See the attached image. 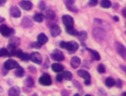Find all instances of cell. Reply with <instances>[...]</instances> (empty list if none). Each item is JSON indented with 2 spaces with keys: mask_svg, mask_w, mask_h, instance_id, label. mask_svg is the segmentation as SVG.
Here are the masks:
<instances>
[{
  "mask_svg": "<svg viewBox=\"0 0 126 96\" xmlns=\"http://www.w3.org/2000/svg\"><path fill=\"white\" fill-rule=\"evenodd\" d=\"M50 33H51V35L52 36H57L59 33H60V27L57 25V24H52L51 25V27H50Z\"/></svg>",
  "mask_w": 126,
  "mask_h": 96,
  "instance_id": "e0dca14e",
  "label": "cell"
},
{
  "mask_svg": "<svg viewBox=\"0 0 126 96\" xmlns=\"http://www.w3.org/2000/svg\"><path fill=\"white\" fill-rule=\"evenodd\" d=\"M51 69H52V71L55 72H60L63 71L64 68H63V66H62L61 64H59V63H54V64L51 65Z\"/></svg>",
  "mask_w": 126,
  "mask_h": 96,
  "instance_id": "ffe728a7",
  "label": "cell"
},
{
  "mask_svg": "<svg viewBox=\"0 0 126 96\" xmlns=\"http://www.w3.org/2000/svg\"><path fill=\"white\" fill-rule=\"evenodd\" d=\"M87 50H88L89 52H91V54L93 55V57L94 58V60H95V61H99L100 57H99V55H98V53H97L96 51H94V50H92V49H90V48H87Z\"/></svg>",
  "mask_w": 126,
  "mask_h": 96,
  "instance_id": "d4e9b609",
  "label": "cell"
},
{
  "mask_svg": "<svg viewBox=\"0 0 126 96\" xmlns=\"http://www.w3.org/2000/svg\"><path fill=\"white\" fill-rule=\"evenodd\" d=\"M66 31L71 35H77V31L73 28V26H66Z\"/></svg>",
  "mask_w": 126,
  "mask_h": 96,
  "instance_id": "4dcf8cb0",
  "label": "cell"
},
{
  "mask_svg": "<svg viewBox=\"0 0 126 96\" xmlns=\"http://www.w3.org/2000/svg\"><path fill=\"white\" fill-rule=\"evenodd\" d=\"M47 40H48V38H47V36L44 34V33H39L38 34V36H37V42L39 43V44H45L46 42H47Z\"/></svg>",
  "mask_w": 126,
  "mask_h": 96,
  "instance_id": "44dd1931",
  "label": "cell"
},
{
  "mask_svg": "<svg viewBox=\"0 0 126 96\" xmlns=\"http://www.w3.org/2000/svg\"><path fill=\"white\" fill-rule=\"evenodd\" d=\"M20 88L19 87H17V86H13V87H11L10 89H9V91H8V95H10V96H18V95H20Z\"/></svg>",
  "mask_w": 126,
  "mask_h": 96,
  "instance_id": "ac0fdd59",
  "label": "cell"
},
{
  "mask_svg": "<svg viewBox=\"0 0 126 96\" xmlns=\"http://www.w3.org/2000/svg\"><path fill=\"white\" fill-rule=\"evenodd\" d=\"M7 55H9L8 50L6 48H1L0 49V57H4V56H7Z\"/></svg>",
  "mask_w": 126,
  "mask_h": 96,
  "instance_id": "1f68e13d",
  "label": "cell"
},
{
  "mask_svg": "<svg viewBox=\"0 0 126 96\" xmlns=\"http://www.w3.org/2000/svg\"><path fill=\"white\" fill-rule=\"evenodd\" d=\"M11 53H12V55H16L17 57L21 58L23 61H28V60H30V55L27 54V53H24V52H22V51H13V52H11Z\"/></svg>",
  "mask_w": 126,
  "mask_h": 96,
  "instance_id": "30bf717a",
  "label": "cell"
},
{
  "mask_svg": "<svg viewBox=\"0 0 126 96\" xmlns=\"http://www.w3.org/2000/svg\"><path fill=\"white\" fill-rule=\"evenodd\" d=\"M122 15H123V16L126 18V7H125V8L122 10Z\"/></svg>",
  "mask_w": 126,
  "mask_h": 96,
  "instance_id": "60d3db41",
  "label": "cell"
},
{
  "mask_svg": "<svg viewBox=\"0 0 126 96\" xmlns=\"http://www.w3.org/2000/svg\"><path fill=\"white\" fill-rule=\"evenodd\" d=\"M62 22L63 24L66 25V26H73V24H74V19L69 16V15H64L62 17Z\"/></svg>",
  "mask_w": 126,
  "mask_h": 96,
  "instance_id": "ba28073f",
  "label": "cell"
},
{
  "mask_svg": "<svg viewBox=\"0 0 126 96\" xmlns=\"http://www.w3.org/2000/svg\"><path fill=\"white\" fill-rule=\"evenodd\" d=\"M43 15L46 19L48 20H53L55 18V13L51 10V9H45L44 12H43Z\"/></svg>",
  "mask_w": 126,
  "mask_h": 96,
  "instance_id": "2e32d148",
  "label": "cell"
},
{
  "mask_svg": "<svg viewBox=\"0 0 126 96\" xmlns=\"http://www.w3.org/2000/svg\"><path fill=\"white\" fill-rule=\"evenodd\" d=\"M10 14H11V16L14 17V18H19L22 13H21L20 9H19L17 6H12V7L10 8Z\"/></svg>",
  "mask_w": 126,
  "mask_h": 96,
  "instance_id": "4fadbf2b",
  "label": "cell"
},
{
  "mask_svg": "<svg viewBox=\"0 0 126 96\" xmlns=\"http://www.w3.org/2000/svg\"><path fill=\"white\" fill-rule=\"evenodd\" d=\"M114 20L115 21H118V17H114Z\"/></svg>",
  "mask_w": 126,
  "mask_h": 96,
  "instance_id": "bcb514c9",
  "label": "cell"
},
{
  "mask_svg": "<svg viewBox=\"0 0 126 96\" xmlns=\"http://www.w3.org/2000/svg\"><path fill=\"white\" fill-rule=\"evenodd\" d=\"M77 73H78L79 76H81V77H83V78H85V79L91 78V74H90L87 71H85V70H79V71L77 72Z\"/></svg>",
  "mask_w": 126,
  "mask_h": 96,
  "instance_id": "7402d4cb",
  "label": "cell"
},
{
  "mask_svg": "<svg viewBox=\"0 0 126 96\" xmlns=\"http://www.w3.org/2000/svg\"><path fill=\"white\" fill-rule=\"evenodd\" d=\"M22 25H23L24 27H31V26L32 25V20H31V18L25 17V18L23 19V21H22Z\"/></svg>",
  "mask_w": 126,
  "mask_h": 96,
  "instance_id": "d6986e66",
  "label": "cell"
},
{
  "mask_svg": "<svg viewBox=\"0 0 126 96\" xmlns=\"http://www.w3.org/2000/svg\"><path fill=\"white\" fill-rule=\"evenodd\" d=\"M97 72H98L99 73H103V72H105V68H104V66H103L102 64H99V65L97 66Z\"/></svg>",
  "mask_w": 126,
  "mask_h": 96,
  "instance_id": "d6a6232c",
  "label": "cell"
},
{
  "mask_svg": "<svg viewBox=\"0 0 126 96\" xmlns=\"http://www.w3.org/2000/svg\"><path fill=\"white\" fill-rule=\"evenodd\" d=\"M115 48L117 53L122 57V59L126 61V48L121 43H118V42H115Z\"/></svg>",
  "mask_w": 126,
  "mask_h": 96,
  "instance_id": "7a4b0ae2",
  "label": "cell"
},
{
  "mask_svg": "<svg viewBox=\"0 0 126 96\" xmlns=\"http://www.w3.org/2000/svg\"><path fill=\"white\" fill-rule=\"evenodd\" d=\"M74 2H75V0H66V4H67V6L72 5Z\"/></svg>",
  "mask_w": 126,
  "mask_h": 96,
  "instance_id": "8d00e7d4",
  "label": "cell"
},
{
  "mask_svg": "<svg viewBox=\"0 0 126 96\" xmlns=\"http://www.w3.org/2000/svg\"><path fill=\"white\" fill-rule=\"evenodd\" d=\"M1 92H3V89H2V87H0V93Z\"/></svg>",
  "mask_w": 126,
  "mask_h": 96,
  "instance_id": "7dc6e473",
  "label": "cell"
},
{
  "mask_svg": "<svg viewBox=\"0 0 126 96\" xmlns=\"http://www.w3.org/2000/svg\"><path fill=\"white\" fill-rule=\"evenodd\" d=\"M116 85H117V86H118L119 88H120V87L122 86V84H121V80H120V79H118V80L116 81Z\"/></svg>",
  "mask_w": 126,
  "mask_h": 96,
  "instance_id": "f35d334b",
  "label": "cell"
},
{
  "mask_svg": "<svg viewBox=\"0 0 126 96\" xmlns=\"http://www.w3.org/2000/svg\"><path fill=\"white\" fill-rule=\"evenodd\" d=\"M20 44V39L18 37H11L9 40V48L15 49Z\"/></svg>",
  "mask_w": 126,
  "mask_h": 96,
  "instance_id": "5bb4252c",
  "label": "cell"
},
{
  "mask_svg": "<svg viewBox=\"0 0 126 96\" xmlns=\"http://www.w3.org/2000/svg\"><path fill=\"white\" fill-rule=\"evenodd\" d=\"M65 45H66V42H64V41H61L60 44H59V46H60L61 48H65Z\"/></svg>",
  "mask_w": 126,
  "mask_h": 96,
  "instance_id": "74e56055",
  "label": "cell"
},
{
  "mask_svg": "<svg viewBox=\"0 0 126 96\" xmlns=\"http://www.w3.org/2000/svg\"><path fill=\"white\" fill-rule=\"evenodd\" d=\"M77 36H78V38H79L82 42H84V41L87 39V32L84 31V30L79 31V32H77Z\"/></svg>",
  "mask_w": 126,
  "mask_h": 96,
  "instance_id": "603a6c76",
  "label": "cell"
},
{
  "mask_svg": "<svg viewBox=\"0 0 126 96\" xmlns=\"http://www.w3.org/2000/svg\"><path fill=\"white\" fill-rule=\"evenodd\" d=\"M0 33L4 36H10L14 33V29L8 27L6 24H1L0 25Z\"/></svg>",
  "mask_w": 126,
  "mask_h": 96,
  "instance_id": "3957f363",
  "label": "cell"
},
{
  "mask_svg": "<svg viewBox=\"0 0 126 96\" xmlns=\"http://www.w3.org/2000/svg\"><path fill=\"white\" fill-rule=\"evenodd\" d=\"M39 8L40 9H44V3L43 2H40L39 3Z\"/></svg>",
  "mask_w": 126,
  "mask_h": 96,
  "instance_id": "ab89813d",
  "label": "cell"
},
{
  "mask_svg": "<svg viewBox=\"0 0 126 96\" xmlns=\"http://www.w3.org/2000/svg\"><path fill=\"white\" fill-rule=\"evenodd\" d=\"M70 64H71V66H72L73 69H77V68L81 65V59H80L79 57H77V56H74V57L71 59Z\"/></svg>",
  "mask_w": 126,
  "mask_h": 96,
  "instance_id": "9a60e30c",
  "label": "cell"
},
{
  "mask_svg": "<svg viewBox=\"0 0 126 96\" xmlns=\"http://www.w3.org/2000/svg\"><path fill=\"white\" fill-rule=\"evenodd\" d=\"M94 24L96 26L103 28L104 30H108V29H110L109 24H108L107 23H105L104 21H102V20H99V19H94Z\"/></svg>",
  "mask_w": 126,
  "mask_h": 96,
  "instance_id": "277c9868",
  "label": "cell"
},
{
  "mask_svg": "<svg viewBox=\"0 0 126 96\" xmlns=\"http://www.w3.org/2000/svg\"><path fill=\"white\" fill-rule=\"evenodd\" d=\"M120 68H121V69L126 72V67H125V66H120Z\"/></svg>",
  "mask_w": 126,
  "mask_h": 96,
  "instance_id": "ee69618b",
  "label": "cell"
},
{
  "mask_svg": "<svg viewBox=\"0 0 126 96\" xmlns=\"http://www.w3.org/2000/svg\"><path fill=\"white\" fill-rule=\"evenodd\" d=\"M93 35H94V38L97 42H103L106 40V37H107L106 31L103 28L98 27V26H96L93 29Z\"/></svg>",
  "mask_w": 126,
  "mask_h": 96,
  "instance_id": "6da1fadb",
  "label": "cell"
},
{
  "mask_svg": "<svg viewBox=\"0 0 126 96\" xmlns=\"http://www.w3.org/2000/svg\"><path fill=\"white\" fill-rule=\"evenodd\" d=\"M24 73H25L24 69H23V68H21L20 66H18V67H17V69H16V71H15V74H16L17 76H23V75H24Z\"/></svg>",
  "mask_w": 126,
  "mask_h": 96,
  "instance_id": "484cf974",
  "label": "cell"
},
{
  "mask_svg": "<svg viewBox=\"0 0 126 96\" xmlns=\"http://www.w3.org/2000/svg\"><path fill=\"white\" fill-rule=\"evenodd\" d=\"M40 46H41V44H39L38 42H37V43H32V47H33V48H40Z\"/></svg>",
  "mask_w": 126,
  "mask_h": 96,
  "instance_id": "e575fe53",
  "label": "cell"
},
{
  "mask_svg": "<svg viewBox=\"0 0 126 96\" xmlns=\"http://www.w3.org/2000/svg\"><path fill=\"white\" fill-rule=\"evenodd\" d=\"M85 84H86V85H89V84H90V78H88V79L85 80Z\"/></svg>",
  "mask_w": 126,
  "mask_h": 96,
  "instance_id": "b9f144b4",
  "label": "cell"
},
{
  "mask_svg": "<svg viewBox=\"0 0 126 96\" xmlns=\"http://www.w3.org/2000/svg\"><path fill=\"white\" fill-rule=\"evenodd\" d=\"M51 58L55 61H63L64 60V55L61 51L59 50H54L52 55H51Z\"/></svg>",
  "mask_w": 126,
  "mask_h": 96,
  "instance_id": "8fae6325",
  "label": "cell"
},
{
  "mask_svg": "<svg viewBox=\"0 0 126 96\" xmlns=\"http://www.w3.org/2000/svg\"><path fill=\"white\" fill-rule=\"evenodd\" d=\"M115 84V80L112 78V77H107L105 79V85L107 87H112L113 85Z\"/></svg>",
  "mask_w": 126,
  "mask_h": 96,
  "instance_id": "cb8c5ba5",
  "label": "cell"
},
{
  "mask_svg": "<svg viewBox=\"0 0 126 96\" xmlns=\"http://www.w3.org/2000/svg\"><path fill=\"white\" fill-rule=\"evenodd\" d=\"M6 3V0H0V6H2V5H4Z\"/></svg>",
  "mask_w": 126,
  "mask_h": 96,
  "instance_id": "7bdbcfd3",
  "label": "cell"
},
{
  "mask_svg": "<svg viewBox=\"0 0 126 96\" xmlns=\"http://www.w3.org/2000/svg\"><path fill=\"white\" fill-rule=\"evenodd\" d=\"M18 66H19L18 63H17L16 61H14V60H7V61L4 63V68H5L6 70L15 69V68H17Z\"/></svg>",
  "mask_w": 126,
  "mask_h": 96,
  "instance_id": "9c48e42d",
  "label": "cell"
},
{
  "mask_svg": "<svg viewBox=\"0 0 126 96\" xmlns=\"http://www.w3.org/2000/svg\"><path fill=\"white\" fill-rule=\"evenodd\" d=\"M20 6H21L22 9H24V10H26V11H29V10H31V9L32 8V2H30V1H28V0H23V1H21V2H20Z\"/></svg>",
  "mask_w": 126,
  "mask_h": 96,
  "instance_id": "7c38bea8",
  "label": "cell"
},
{
  "mask_svg": "<svg viewBox=\"0 0 126 96\" xmlns=\"http://www.w3.org/2000/svg\"><path fill=\"white\" fill-rule=\"evenodd\" d=\"M2 22H4V18L0 17V23H2Z\"/></svg>",
  "mask_w": 126,
  "mask_h": 96,
  "instance_id": "f6af8a7d",
  "label": "cell"
},
{
  "mask_svg": "<svg viewBox=\"0 0 126 96\" xmlns=\"http://www.w3.org/2000/svg\"><path fill=\"white\" fill-rule=\"evenodd\" d=\"M100 6L102 7V8H109V7H111V3H110V1L109 0H101L100 1Z\"/></svg>",
  "mask_w": 126,
  "mask_h": 96,
  "instance_id": "f1b7e54d",
  "label": "cell"
},
{
  "mask_svg": "<svg viewBox=\"0 0 126 96\" xmlns=\"http://www.w3.org/2000/svg\"><path fill=\"white\" fill-rule=\"evenodd\" d=\"M38 81H39L40 84L47 86V85H50V84H51V77H50L47 73H44V74H42V75L39 77Z\"/></svg>",
  "mask_w": 126,
  "mask_h": 96,
  "instance_id": "8992f818",
  "label": "cell"
},
{
  "mask_svg": "<svg viewBox=\"0 0 126 96\" xmlns=\"http://www.w3.org/2000/svg\"><path fill=\"white\" fill-rule=\"evenodd\" d=\"M123 95H126V92H124V93H123Z\"/></svg>",
  "mask_w": 126,
  "mask_h": 96,
  "instance_id": "c3c4849f",
  "label": "cell"
},
{
  "mask_svg": "<svg viewBox=\"0 0 126 96\" xmlns=\"http://www.w3.org/2000/svg\"><path fill=\"white\" fill-rule=\"evenodd\" d=\"M65 48L70 52V53H73L75 51H77V49L79 48V45L76 41H69L66 43L65 45Z\"/></svg>",
  "mask_w": 126,
  "mask_h": 96,
  "instance_id": "5b68a950",
  "label": "cell"
},
{
  "mask_svg": "<svg viewBox=\"0 0 126 96\" xmlns=\"http://www.w3.org/2000/svg\"><path fill=\"white\" fill-rule=\"evenodd\" d=\"M62 76H63V79H66V80H71L72 79V73L70 72H63V73H62Z\"/></svg>",
  "mask_w": 126,
  "mask_h": 96,
  "instance_id": "83f0119b",
  "label": "cell"
},
{
  "mask_svg": "<svg viewBox=\"0 0 126 96\" xmlns=\"http://www.w3.org/2000/svg\"><path fill=\"white\" fill-rule=\"evenodd\" d=\"M33 20L37 23H41L43 21V15L42 14H35L33 16Z\"/></svg>",
  "mask_w": 126,
  "mask_h": 96,
  "instance_id": "f546056e",
  "label": "cell"
},
{
  "mask_svg": "<svg viewBox=\"0 0 126 96\" xmlns=\"http://www.w3.org/2000/svg\"><path fill=\"white\" fill-rule=\"evenodd\" d=\"M30 59L33 62V63H35V64H41V62H42V58H41V55L39 54V53H37V52H33V53H32L31 55H30Z\"/></svg>",
  "mask_w": 126,
  "mask_h": 96,
  "instance_id": "52a82bcc",
  "label": "cell"
},
{
  "mask_svg": "<svg viewBox=\"0 0 126 96\" xmlns=\"http://www.w3.org/2000/svg\"><path fill=\"white\" fill-rule=\"evenodd\" d=\"M96 4H97V0H90L89 1V6H91V7H94Z\"/></svg>",
  "mask_w": 126,
  "mask_h": 96,
  "instance_id": "836d02e7",
  "label": "cell"
},
{
  "mask_svg": "<svg viewBox=\"0 0 126 96\" xmlns=\"http://www.w3.org/2000/svg\"><path fill=\"white\" fill-rule=\"evenodd\" d=\"M56 80L57 81H61V80H63V76H62V73L60 74H57V76H56Z\"/></svg>",
  "mask_w": 126,
  "mask_h": 96,
  "instance_id": "d590c367",
  "label": "cell"
},
{
  "mask_svg": "<svg viewBox=\"0 0 126 96\" xmlns=\"http://www.w3.org/2000/svg\"><path fill=\"white\" fill-rule=\"evenodd\" d=\"M25 84H26L27 86H29V87H32L33 84H34L33 79H32L31 76H28V77L25 79Z\"/></svg>",
  "mask_w": 126,
  "mask_h": 96,
  "instance_id": "4316f807",
  "label": "cell"
}]
</instances>
